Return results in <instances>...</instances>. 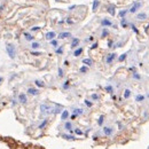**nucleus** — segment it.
<instances>
[{
	"instance_id": "f704fd0d",
	"label": "nucleus",
	"mask_w": 149,
	"mask_h": 149,
	"mask_svg": "<svg viewBox=\"0 0 149 149\" xmlns=\"http://www.w3.org/2000/svg\"><path fill=\"white\" fill-rule=\"evenodd\" d=\"M92 99H93V100H98L99 96L96 95V94H93V95H92Z\"/></svg>"
},
{
	"instance_id": "4be33fe9",
	"label": "nucleus",
	"mask_w": 149,
	"mask_h": 149,
	"mask_svg": "<svg viewBox=\"0 0 149 149\" xmlns=\"http://www.w3.org/2000/svg\"><path fill=\"white\" fill-rule=\"evenodd\" d=\"M64 127H66L67 130H71V123H69V122H68V123H66Z\"/></svg>"
},
{
	"instance_id": "f8f14e48",
	"label": "nucleus",
	"mask_w": 149,
	"mask_h": 149,
	"mask_svg": "<svg viewBox=\"0 0 149 149\" xmlns=\"http://www.w3.org/2000/svg\"><path fill=\"white\" fill-rule=\"evenodd\" d=\"M83 63H85V64H87V66H92V60L91 59H84L83 60Z\"/></svg>"
},
{
	"instance_id": "393cba45",
	"label": "nucleus",
	"mask_w": 149,
	"mask_h": 149,
	"mask_svg": "<svg viewBox=\"0 0 149 149\" xmlns=\"http://www.w3.org/2000/svg\"><path fill=\"white\" fill-rule=\"evenodd\" d=\"M142 100H144L143 95H138V96H137V101H142Z\"/></svg>"
},
{
	"instance_id": "39448f33",
	"label": "nucleus",
	"mask_w": 149,
	"mask_h": 149,
	"mask_svg": "<svg viewBox=\"0 0 149 149\" xmlns=\"http://www.w3.org/2000/svg\"><path fill=\"white\" fill-rule=\"evenodd\" d=\"M54 37H55V32L51 31V32H48V33L46 35V39H47V40H53V39H54Z\"/></svg>"
},
{
	"instance_id": "473e14b6",
	"label": "nucleus",
	"mask_w": 149,
	"mask_h": 149,
	"mask_svg": "<svg viewBox=\"0 0 149 149\" xmlns=\"http://www.w3.org/2000/svg\"><path fill=\"white\" fill-rule=\"evenodd\" d=\"M63 138H66V139H73V137L72 135H63Z\"/></svg>"
},
{
	"instance_id": "58836bf2",
	"label": "nucleus",
	"mask_w": 149,
	"mask_h": 149,
	"mask_svg": "<svg viewBox=\"0 0 149 149\" xmlns=\"http://www.w3.org/2000/svg\"><path fill=\"white\" fill-rule=\"evenodd\" d=\"M32 31H37V30H39V26H33L32 29H31Z\"/></svg>"
},
{
	"instance_id": "4468645a",
	"label": "nucleus",
	"mask_w": 149,
	"mask_h": 149,
	"mask_svg": "<svg viewBox=\"0 0 149 149\" xmlns=\"http://www.w3.org/2000/svg\"><path fill=\"white\" fill-rule=\"evenodd\" d=\"M130 95H131V91H130V89H125V92H124V98L129 99Z\"/></svg>"
},
{
	"instance_id": "5701e85b",
	"label": "nucleus",
	"mask_w": 149,
	"mask_h": 149,
	"mask_svg": "<svg viewBox=\"0 0 149 149\" xmlns=\"http://www.w3.org/2000/svg\"><path fill=\"white\" fill-rule=\"evenodd\" d=\"M31 46H32V48H35V49H36V48H38L40 45H39L38 42H32V45H31Z\"/></svg>"
},
{
	"instance_id": "1a4fd4ad",
	"label": "nucleus",
	"mask_w": 149,
	"mask_h": 149,
	"mask_svg": "<svg viewBox=\"0 0 149 149\" xmlns=\"http://www.w3.org/2000/svg\"><path fill=\"white\" fill-rule=\"evenodd\" d=\"M78 44H79V39H77V38H73V39H72V42H71V47H72V48H75Z\"/></svg>"
},
{
	"instance_id": "c03bdc74",
	"label": "nucleus",
	"mask_w": 149,
	"mask_h": 149,
	"mask_svg": "<svg viewBox=\"0 0 149 149\" xmlns=\"http://www.w3.org/2000/svg\"><path fill=\"white\" fill-rule=\"evenodd\" d=\"M32 55H40V53H37V52H33V53H32Z\"/></svg>"
},
{
	"instance_id": "ea45409f",
	"label": "nucleus",
	"mask_w": 149,
	"mask_h": 149,
	"mask_svg": "<svg viewBox=\"0 0 149 149\" xmlns=\"http://www.w3.org/2000/svg\"><path fill=\"white\" fill-rule=\"evenodd\" d=\"M96 47H98V44L95 42V44H93V45H92V47H91V48H92V49H94V48H96Z\"/></svg>"
},
{
	"instance_id": "e433bc0d",
	"label": "nucleus",
	"mask_w": 149,
	"mask_h": 149,
	"mask_svg": "<svg viewBox=\"0 0 149 149\" xmlns=\"http://www.w3.org/2000/svg\"><path fill=\"white\" fill-rule=\"evenodd\" d=\"M126 25H127V24H126V22H125V21H122V26H123V28H126Z\"/></svg>"
},
{
	"instance_id": "c756f323",
	"label": "nucleus",
	"mask_w": 149,
	"mask_h": 149,
	"mask_svg": "<svg viewBox=\"0 0 149 149\" xmlns=\"http://www.w3.org/2000/svg\"><path fill=\"white\" fill-rule=\"evenodd\" d=\"M99 125H102V123H103V116H101V117H100V119H99Z\"/></svg>"
},
{
	"instance_id": "72a5a7b5",
	"label": "nucleus",
	"mask_w": 149,
	"mask_h": 149,
	"mask_svg": "<svg viewBox=\"0 0 149 149\" xmlns=\"http://www.w3.org/2000/svg\"><path fill=\"white\" fill-rule=\"evenodd\" d=\"M51 42H52V45H53V46H56V45H57V41L54 40V39H53V40H51Z\"/></svg>"
},
{
	"instance_id": "f3484780",
	"label": "nucleus",
	"mask_w": 149,
	"mask_h": 149,
	"mask_svg": "<svg viewBox=\"0 0 149 149\" xmlns=\"http://www.w3.org/2000/svg\"><path fill=\"white\" fill-rule=\"evenodd\" d=\"M108 12H109V14H110V15H115V8H113V7H109Z\"/></svg>"
},
{
	"instance_id": "ddd939ff",
	"label": "nucleus",
	"mask_w": 149,
	"mask_h": 149,
	"mask_svg": "<svg viewBox=\"0 0 149 149\" xmlns=\"http://www.w3.org/2000/svg\"><path fill=\"white\" fill-rule=\"evenodd\" d=\"M82 53H83V48H78V49H76V51H75L73 55H75V56H79Z\"/></svg>"
},
{
	"instance_id": "b1692460",
	"label": "nucleus",
	"mask_w": 149,
	"mask_h": 149,
	"mask_svg": "<svg viewBox=\"0 0 149 149\" xmlns=\"http://www.w3.org/2000/svg\"><path fill=\"white\" fill-rule=\"evenodd\" d=\"M73 113H75V115H80V113H83V110H82V109H76Z\"/></svg>"
},
{
	"instance_id": "9b49d317",
	"label": "nucleus",
	"mask_w": 149,
	"mask_h": 149,
	"mask_svg": "<svg viewBox=\"0 0 149 149\" xmlns=\"http://www.w3.org/2000/svg\"><path fill=\"white\" fill-rule=\"evenodd\" d=\"M103 132H104V134L109 135V134L113 133V130L110 129V127H104V129H103Z\"/></svg>"
},
{
	"instance_id": "bb28decb",
	"label": "nucleus",
	"mask_w": 149,
	"mask_h": 149,
	"mask_svg": "<svg viewBox=\"0 0 149 149\" xmlns=\"http://www.w3.org/2000/svg\"><path fill=\"white\" fill-rule=\"evenodd\" d=\"M125 57H126V54H122V55L119 56V61H124Z\"/></svg>"
},
{
	"instance_id": "37998d69",
	"label": "nucleus",
	"mask_w": 149,
	"mask_h": 149,
	"mask_svg": "<svg viewBox=\"0 0 149 149\" xmlns=\"http://www.w3.org/2000/svg\"><path fill=\"white\" fill-rule=\"evenodd\" d=\"M133 77H134V78H137V79H139V78H140V76H139V75H137V73H134V75H133Z\"/></svg>"
},
{
	"instance_id": "20e7f679",
	"label": "nucleus",
	"mask_w": 149,
	"mask_h": 149,
	"mask_svg": "<svg viewBox=\"0 0 149 149\" xmlns=\"http://www.w3.org/2000/svg\"><path fill=\"white\" fill-rule=\"evenodd\" d=\"M116 57V54L115 53H111V54H109L108 56H107V59H106V61H107V63H111L113 62V60Z\"/></svg>"
},
{
	"instance_id": "423d86ee",
	"label": "nucleus",
	"mask_w": 149,
	"mask_h": 149,
	"mask_svg": "<svg viewBox=\"0 0 149 149\" xmlns=\"http://www.w3.org/2000/svg\"><path fill=\"white\" fill-rule=\"evenodd\" d=\"M18 100H20L21 103H26V96H25V94H20Z\"/></svg>"
},
{
	"instance_id": "9d476101",
	"label": "nucleus",
	"mask_w": 149,
	"mask_h": 149,
	"mask_svg": "<svg viewBox=\"0 0 149 149\" xmlns=\"http://www.w3.org/2000/svg\"><path fill=\"white\" fill-rule=\"evenodd\" d=\"M28 92H29V94H31V95H37V94H38V91L35 89V88H29Z\"/></svg>"
},
{
	"instance_id": "0eeeda50",
	"label": "nucleus",
	"mask_w": 149,
	"mask_h": 149,
	"mask_svg": "<svg viewBox=\"0 0 149 149\" xmlns=\"http://www.w3.org/2000/svg\"><path fill=\"white\" fill-rule=\"evenodd\" d=\"M67 37H70V33H69V32H61V33L59 35V38H61V39H64V38H67Z\"/></svg>"
},
{
	"instance_id": "a18cd8bd",
	"label": "nucleus",
	"mask_w": 149,
	"mask_h": 149,
	"mask_svg": "<svg viewBox=\"0 0 149 149\" xmlns=\"http://www.w3.org/2000/svg\"><path fill=\"white\" fill-rule=\"evenodd\" d=\"M68 86H69V82H66V84H64V88H67Z\"/></svg>"
},
{
	"instance_id": "a211bd4d",
	"label": "nucleus",
	"mask_w": 149,
	"mask_h": 149,
	"mask_svg": "<svg viewBox=\"0 0 149 149\" xmlns=\"http://www.w3.org/2000/svg\"><path fill=\"white\" fill-rule=\"evenodd\" d=\"M24 36H25V38H26V40H32V39H33V37L31 36L30 33H24Z\"/></svg>"
},
{
	"instance_id": "6ab92c4d",
	"label": "nucleus",
	"mask_w": 149,
	"mask_h": 149,
	"mask_svg": "<svg viewBox=\"0 0 149 149\" xmlns=\"http://www.w3.org/2000/svg\"><path fill=\"white\" fill-rule=\"evenodd\" d=\"M46 125H47V120L45 119V120H44V122H42V123H41L40 125H39V129H44V127H45Z\"/></svg>"
},
{
	"instance_id": "dca6fc26",
	"label": "nucleus",
	"mask_w": 149,
	"mask_h": 149,
	"mask_svg": "<svg viewBox=\"0 0 149 149\" xmlns=\"http://www.w3.org/2000/svg\"><path fill=\"white\" fill-rule=\"evenodd\" d=\"M101 23H102V25H111V22L109 20H103Z\"/></svg>"
},
{
	"instance_id": "c9c22d12",
	"label": "nucleus",
	"mask_w": 149,
	"mask_h": 149,
	"mask_svg": "<svg viewBox=\"0 0 149 149\" xmlns=\"http://www.w3.org/2000/svg\"><path fill=\"white\" fill-rule=\"evenodd\" d=\"M59 76H60V77L63 76V71H62V69H59Z\"/></svg>"
},
{
	"instance_id": "a19ab883",
	"label": "nucleus",
	"mask_w": 149,
	"mask_h": 149,
	"mask_svg": "<svg viewBox=\"0 0 149 149\" xmlns=\"http://www.w3.org/2000/svg\"><path fill=\"white\" fill-rule=\"evenodd\" d=\"M132 30H133L134 32H135V33H138V29H137L135 26H132Z\"/></svg>"
},
{
	"instance_id": "aec40b11",
	"label": "nucleus",
	"mask_w": 149,
	"mask_h": 149,
	"mask_svg": "<svg viewBox=\"0 0 149 149\" xmlns=\"http://www.w3.org/2000/svg\"><path fill=\"white\" fill-rule=\"evenodd\" d=\"M36 85L39 86V87H44V83L40 82V80H36Z\"/></svg>"
},
{
	"instance_id": "412c9836",
	"label": "nucleus",
	"mask_w": 149,
	"mask_h": 149,
	"mask_svg": "<svg viewBox=\"0 0 149 149\" xmlns=\"http://www.w3.org/2000/svg\"><path fill=\"white\" fill-rule=\"evenodd\" d=\"M98 6H99V1H98V0H95V1L93 2V10L96 9V7H98Z\"/></svg>"
},
{
	"instance_id": "49530a36",
	"label": "nucleus",
	"mask_w": 149,
	"mask_h": 149,
	"mask_svg": "<svg viewBox=\"0 0 149 149\" xmlns=\"http://www.w3.org/2000/svg\"><path fill=\"white\" fill-rule=\"evenodd\" d=\"M0 82H1V78H0Z\"/></svg>"
},
{
	"instance_id": "c85d7f7f",
	"label": "nucleus",
	"mask_w": 149,
	"mask_h": 149,
	"mask_svg": "<svg viewBox=\"0 0 149 149\" xmlns=\"http://www.w3.org/2000/svg\"><path fill=\"white\" fill-rule=\"evenodd\" d=\"M106 89H107V91H108L109 93L113 92V87H111V86H107V87H106Z\"/></svg>"
},
{
	"instance_id": "6e6552de",
	"label": "nucleus",
	"mask_w": 149,
	"mask_h": 149,
	"mask_svg": "<svg viewBox=\"0 0 149 149\" xmlns=\"http://www.w3.org/2000/svg\"><path fill=\"white\" fill-rule=\"evenodd\" d=\"M68 116H69L68 110H63V113H62V115H61V119H62V120H64V119L68 118Z\"/></svg>"
},
{
	"instance_id": "7ed1b4c3",
	"label": "nucleus",
	"mask_w": 149,
	"mask_h": 149,
	"mask_svg": "<svg viewBox=\"0 0 149 149\" xmlns=\"http://www.w3.org/2000/svg\"><path fill=\"white\" fill-rule=\"evenodd\" d=\"M140 7H141V4H140V2H135V4L132 6V8L130 9V12H131V13H135V12L139 9Z\"/></svg>"
},
{
	"instance_id": "f257e3e1",
	"label": "nucleus",
	"mask_w": 149,
	"mask_h": 149,
	"mask_svg": "<svg viewBox=\"0 0 149 149\" xmlns=\"http://www.w3.org/2000/svg\"><path fill=\"white\" fill-rule=\"evenodd\" d=\"M6 49H7L8 55H9L12 59H14V57H15V48H14V46H13V45L8 44V45L6 46Z\"/></svg>"
},
{
	"instance_id": "f03ea898",
	"label": "nucleus",
	"mask_w": 149,
	"mask_h": 149,
	"mask_svg": "<svg viewBox=\"0 0 149 149\" xmlns=\"http://www.w3.org/2000/svg\"><path fill=\"white\" fill-rule=\"evenodd\" d=\"M40 110H41V113H52V109H51V107H49L48 104H41V106H40Z\"/></svg>"
},
{
	"instance_id": "79ce46f5",
	"label": "nucleus",
	"mask_w": 149,
	"mask_h": 149,
	"mask_svg": "<svg viewBox=\"0 0 149 149\" xmlns=\"http://www.w3.org/2000/svg\"><path fill=\"white\" fill-rule=\"evenodd\" d=\"M62 52H63V49H62V48H59V49L56 51V53L57 54H60V53H62Z\"/></svg>"
},
{
	"instance_id": "7c9ffc66",
	"label": "nucleus",
	"mask_w": 149,
	"mask_h": 149,
	"mask_svg": "<svg viewBox=\"0 0 149 149\" xmlns=\"http://www.w3.org/2000/svg\"><path fill=\"white\" fill-rule=\"evenodd\" d=\"M87 71V68L86 67H82L80 68V72H86Z\"/></svg>"
},
{
	"instance_id": "2f4dec72",
	"label": "nucleus",
	"mask_w": 149,
	"mask_h": 149,
	"mask_svg": "<svg viewBox=\"0 0 149 149\" xmlns=\"http://www.w3.org/2000/svg\"><path fill=\"white\" fill-rule=\"evenodd\" d=\"M107 35H108V31L106 30V29H104V30L102 31V37H106L107 36Z\"/></svg>"
},
{
	"instance_id": "2eb2a0df",
	"label": "nucleus",
	"mask_w": 149,
	"mask_h": 149,
	"mask_svg": "<svg viewBox=\"0 0 149 149\" xmlns=\"http://www.w3.org/2000/svg\"><path fill=\"white\" fill-rule=\"evenodd\" d=\"M146 17H147V15H146L144 13H140V14H138V18H139V20H144Z\"/></svg>"
},
{
	"instance_id": "a878e982",
	"label": "nucleus",
	"mask_w": 149,
	"mask_h": 149,
	"mask_svg": "<svg viewBox=\"0 0 149 149\" xmlns=\"http://www.w3.org/2000/svg\"><path fill=\"white\" fill-rule=\"evenodd\" d=\"M75 133H76V134H78V135H82V134H83V132H82V131H80V130H79V129H76V130H75Z\"/></svg>"
},
{
	"instance_id": "4c0bfd02",
	"label": "nucleus",
	"mask_w": 149,
	"mask_h": 149,
	"mask_svg": "<svg viewBox=\"0 0 149 149\" xmlns=\"http://www.w3.org/2000/svg\"><path fill=\"white\" fill-rule=\"evenodd\" d=\"M85 103H86V106H88V107H92V103L89 102V101H87V100L85 101Z\"/></svg>"
},
{
	"instance_id": "cd10ccee",
	"label": "nucleus",
	"mask_w": 149,
	"mask_h": 149,
	"mask_svg": "<svg viewBox=\"0 0 149 149\" xmlns=\"http://www.w3.org/2000/svg\"><path fill=\"white\" fill-rule=\"evenodd\" d=\"M125 15H126V10H122V12L119 13V16H122V17L125 16Z\"/></svg>"
}]
</instances>
